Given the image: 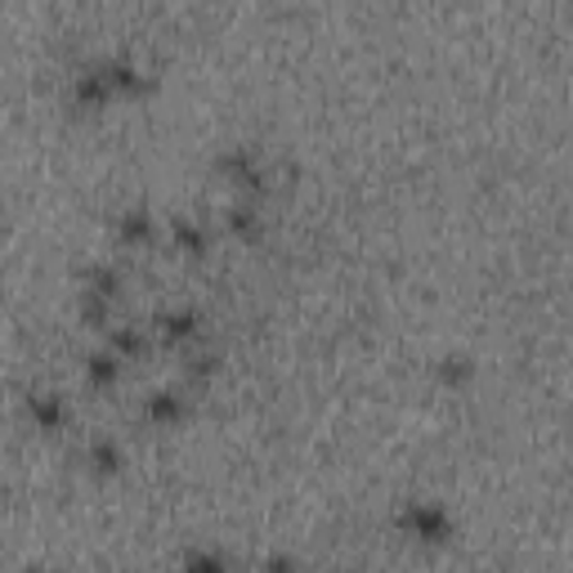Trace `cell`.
I'll use <instances>...</instances> for the list:
<instances>
[{
  "mask_svg": "<svg viewBox=\"0 0 573 573\" xmlns=\"http://www.w3.org/2000/svg\"><path fill=\"white\" fill-rule=\"evenodd\" d=\"M210 166H215V175H220L225 184L238 188V197L264 202V193H269V171L260 166V158L247 149V143H234V149H225Z\"/></svg>",
  "mask_w": 573,
  "mask_h": 573,
  "instance_id": "1",
  "label": "cell"
},
{
  "mask_svg": "<svg viewBox=\"0 0 573 573\" xmlns=\"http://www.w3.org/2000/svg\"><path fill=\"white\" fill-rule=\"evenodd\" d=\"M399 529L417 542H448L453 538V511L435 497H408L399 507Z\"/></svg>",
  "mask_w": 573,
  "mask_h": 573,
  "instance_id": "2",
  "label": "cell"
},
{
  "mask_svg": "<svg viewBox=\"0 0 573 573\" xmlns=\"http://www.w3.org/2000/svg\"><path fill=\"white\" fill-rule=\"evenodd\" d=\"M202 310L197 305H162L158 314H153V345H162V349H188L197 336H202Z\"/></svg>",
  "mask_w": 573,
  "mask_h": 573,
  "instance_id": "3",
  "label": "cell"
},
{
  "mask_svg": "<svg viewBox=\"0 0 573 573\" xmlns=\"http://www.w3.org/2000/svg\"><path fill=\"white\" fill-rule=\"evenodd\" d=\"M23 412L36 430H45V435H58V430L67 425L72 408H67V394L63 390H50V386H28L23 390Z\"/></svg>",
  "mask_w": 573,
  "mask_h": 573,
  "instance_id": "4",
  "label": "cell"
},
{
  "mask_svg": "<svg viewBox=\"0 0 573 573\" xmlns=\"http://www.w3.org/2000/svg\"><path fill=\"white\" fill-rule=\"evenodd\" d=\"M99 72H104V82H108V90H112V99L121 95V99H134V95H143L153 82H149V72H143V63H134L130 54H112V58H99Z\"/></svg>",
  "mask_w": 573,
  "mask_h": 573,
  "instance_id": "5",
  "label": "cell"
},
{
  "mask_svg": "<svg viewBox=\"0 0 573 573\" xmlns=\"http://www.w3.org/2000/svg\"><path fill=\"white\" fill-rule=\"evenodd\" d=\"M149 425H180L188 417V390L184 386H153L139 403Z\"/></svg>",
  "mask_w": 573,
  "mask_h": 573,
  "instance_id": "6",
  "label": "cell"
},
{
  "mask_svg": "<svg viewBox=\"0 0 573 573\" xmlns=\"http://www.w3.org/2000/svg\"><path fill=\"white\" fill-rule=\"evenodd\" d=\"M67 99H72V108H86V112H99V108H108V104H112V90H108V82H104L99 63H86V67L72 72V82H67Z\"/></svg>",
  "mask_w": 573,
  "mask_h": 573,
  "instance_id": "7",
  "label": "cell"
},
{
  "mask_svg": "<svg viewBox=\"0 0 573 573\" xmlns=\"http://www.w3.org/2000/svg\"><path fill=\"white\" fill-rule=\"evenodd\" d=\"M104 345L121 358V364H143L153 354V336L143 332V323H112L104 332Z\"/></svg>",
  "mask_w": 573,
  "mask_h": 573,
  "instance_id": "8",
  "label": "cell"
},
{
  "mask_svg": "<svg viewBox=\"0 0 573 573\" xmlns=\"http://www.w3.org/2000/svg\"><path fill=\"white\" fill-rule=\"evenodd\" d=\"M158 238V220H153V210L143 206V202H130L121 215H117V242L139 251V247H149Z\"/></svg>",
  "mask_w": 573,
  "mask_h": 573,
  "instance_id": "9",
  "label": "cell"
},
{
  "mask_svg": "<svg viewBox=\"0 0 573 573\" xmlns=\"http://www.w3.org/2000/svg\"><path fill=\"white\" fill-rule=\"evenodd\" d=\"M82 377H86L90 390H112V386H121L126 364H121V358H117L108 345H95V349L82 354Z\"/></svg>",
  "mask_w": 573,
  "mask_h": 573,
  "instance_id": "10",
  "label": "cell"
},
{
  "mask_svg": "<svg viewBox=\"0 0 573 573\" xmlns=\"http://www.w3.org/2000/svg\"><path fill=\"white\" fill-rule=\"evenodd\" d=\"M77 282H82V292L86 296H99V301H121V286H126V273H121V264H108V260H90L82 273H77Z\"/></svg>",
  "mask_w": 573,
  "mask_h": 573,
  "instance_id": "11",
  "label": "cell"
},
{
  "mask_svg": "<svg viewBox=\"0 0 573 573\" xmlns=\"http://www.w3.org/2000/svg\"><path fill=\"white\" fill-rule=\"evenodd\" d=\"M220 225H225V234H229V238H238V242H256V238H260V229H264L260 202L234 197V202L225 206V215H220Z\"/></svg>",
  "mask_w": 573,
  "mask_h": 573,
  "instance_id": "12",
  "label": "cell"
},
{
  "mask_svg": "<svg viewBox=\"0 0 573 573\" xmlns=\"http://www.w3.org/2000/svg\"><path fill=\"white\" fill-rule=\"evenodd\" d=\"M171 242L188 260H202L210 251V229L202 220H193V215H171Z\"/></svg>",
  "mask_w": 573,
  "mask_h": 573,
  "instance_id": "13",
  "label": "cell"
},
{
  "mask_svg": "<svg viewBox=\"0 0 573 573\" xmlns=\"http://www.w3.org/2000/svg\"><path fill=\"white\" fill-rule=\"evenodd\" d=\"M86 466H90L95 475H117V471L126 466V448H121V440L108 435V430L90 435V444H86Z\"/></svg>",
  "mask_w": 573,
  "mask_h": 573,
  "instance_id": "14",
  "label": "cell"
},
{
  "mask_svg": "<svg viewBox=\"0 0 573 573\" xmlns=\"http://www.w3.org/2000/svg\"><path fill=\"white\" fill-rule=\"evenodd\" d=\"M180 368H184V377L193 386H206L215 372H220V349H215V345H197V349H188L180 358Z\"/></svg>",
  "mask_w": 573,
  "mask_h": 573,
  "instance_id": "15",
  "label": "cell"
},
{
  "mask_svg": "<svg viewBox=\"0 0 573 573\" xmlns=\"http://www.w3.org/2000/svg\"><path fill=\"white\" fill-rule=\"evenodd\" d=\"M180 573H229V555L215 547H188L180 555Z\"/></svg>",
  "mask_w": 573,
  "mask_h": 573,
  "instance_id": "16",
  "label": "cell"
},
{
  "mask_svg": "<svg viewBox=\"0 0 573 573\" xmlns=\"http://www.w3.org/2000/svg\"><path fill=\"white\" fill-rule=\"evenodd\" d=\"M77 318H82L90 332H108V327H112V301H99V296L77 292Z\"/></svg>",
  "mask_w": 573,
  "mask_h": 573,
  "instance_id": "17",
  "label": "cell"
},
{
  "mask_svg": "<svg viewBox=\"0 0 573 573\" xmlns=\"http://www.w3.org/2000/svg\"><path fill=\"white\" fill-rule=\"evenodd\" d=\"M435 377H440L444 386H466V381H471V358H466V354H444L440 364H435Z\"/></svg>",
  "mask_w": 573,
  "mask_h": 573,
  "instance_id": "18",
  "label": "cell"
},
{
  "mask_svg": "<svg viewBox=\"0 0 573 573\" xmlns=\"http://www.w3.org/2000/svg\"><path fill=\"white\" fill-rule=\"evenodd\" d=\"M260 573H296V555L292 551H269L260 560Z\"/></svg>",
  "mask_w": 573,
  "mask_h": 573,
  "instance_id": "19",
  "label": "cell"
}]
</instances>
